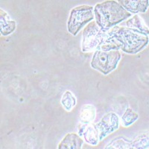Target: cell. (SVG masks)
<instances>
[{
  "label": "cell",
  "instance_id": "6da1fadb",
  "mask_svg": "<svg viewBox=\"0 0 149 149\" xmlns=\"http://www.w3.org/2000/svg\"><path fill=\"white\" fill-rule=\"evenodd\" d=\"M148 35L127 27L115 26L108 30L100 49L105 51L122 50L130 54H136L148 46Z\"/></svg>",
  "mask_w": 149,
  "mask_h": 149
},
{
  "label": "cell",
  "instance_id": "7a4b0ae2",
  "mask_svg": "<svg viewBox=\"0 0 149 149\" xmlns=\"http://www.w3.org/2000/svg\"><path fill=\"white\" fill-rule=\"evenodd\" d=\"M93 13L98 26L104 31L110 30L131 17V13L114 0H107L96 4Z\"/></svg>",
  "mask_w": 149,
  "mask_h": 149
},
{
  "label": "cell",
  "instance_id": "3957f363",
  "mask_svg": "<svg viewBox=\"0 0 149 149\" xmlns=\"http://www.w3.org/2000/svg\"><path fill=\"white\" fill-rule=\"evenodd\" d=\"M121 58L119 50L105 51L97 49L93 54L90 65L93 69L107 75L116 69Z\"/></svg>",
  "mask_w": 149,
  "mask_h": 149
},
{
  "label": "cell",
  "instance_id": "277c9868",
  "mask_svg": "<svg viewBox=\"0 0 149 149\" xmlns=\"http://www.w3.org/2000/svg\"><path fill=\"white\" fill-rule=\"evenodd\" d=\"M94 8L90 5H80L71 10L67 22V30L73 36H76L79 31L95 19Z\"/></svg>",
  "mask_w": 149,
  "mask_h": 149
},
{
  "label": "cell",
  "instance_id": "5b68a950",
  "mask_svg": "<svg viewBox=\"0 0 149 149\" xmlns=\"http://www.w3.org/2000/svg\"><path fill=\"white\" fill-rule=\"evenodd\" d=\"M107 31L98 26L95 21H91L84 28L82 33L81 50L83 52H90L100 49L104 41Z\"/></svg>",
  "mask_w": 149,
  "mask_h": 149
},
{
  "label": "cell",
  "instance_id": "8992f818",
  "mask_svg": "<svg viewBox=\"0 0 149 149\" xmlns=\"http://www.w3.org/2000/svg\"><path fill=\"white\" fill-rule=\"evenodd\" d=\"M95 125L98 129L99 141H102L109 134L118 130L119 126V116L114 113H108Z\"/></svg>",
  "mask_w": 149,
  "mask_h": 149
},
{
  "label": "cell",
  "instance_id": "52a82bcc",
  "mask_svg": "<svg viewBox=\"0 0 149 149\" xmlns=\"http://www.w3.org/2000/svg\"><path fill=\"white\" fill-rule=\"evenodd\" d=\"M78 135L83 137L87 144L93 146H98L99 141L98 131L95 123L82 124L78 126Z\"/></svg>",
  "mask_w": 149,
  "mask_h": 149
},
{
  "label": "cell",
  "instance_id": "ba28073f",
  "mask_svg": "<svg viewBox=\"0 0 149 149\" xmlns=\"http://www.w3.org/2000/svg\"><path fill=\"white\" fill-rule=\"evenodd\" d=\"M118 2L131 14L146 13L149 7V0H118Z\"/></svg>",
  "mask_w": 149,
  "mask_h": 149
},
{
  "label": "cell",
  "instance_id": "9c48e42d",
  "mask_svg": "<svg viewBox=\"0 0 149 149\" xmlns=\"http://www.w3.org/2000/svg\"><path fill=\"white\" fill-rule=\"evenodd\" d=\"M84 145V139L78 134H67L58 145V149H81Z\"/></svg>",
  "mask_w": 149,
  "mask_h": 149
},
{
  "label": "cell",
  "instance_id": "30bf717a",
  "mask_svg": "<svg viewBox=\"0 0 149 149\" xmlns=\"http://www.w3.org/2000/svg\"><path fill=\"white\" fill-rule=\"evenodd\" d=\"M16 22L12 20L7 12L0 8V37L12 34L16 29Z\"/></svg>",
  "mask_w": 149,
  "mask_h": 149
},
{
  "label": "cell",
  "instance_id": "8fae6325",
  "mask_svg": "<svg viewBox=\"0 0 149 149\" xmlns=\"http://www.w3.org/2000/svg\"><path fill=\"white\" fill-rule=\"evenodd\" d=\"M96 110L92 104H85L80 112V123L90 124L95 120Z\"/></svg>",
  "mask_w": 149,
  "mask_h": 149
},
{
  "label": "cell",
  "instance_id": "7c38bea8",
  "mask_svg": "<svg viewBox=\"0 0 149 149\" xmlns=\"http://www.w3.org/2000/svg\"><path fill=\"white\" fill-rule=\"evenodd\" d=\"M126 26L127 28L132 29L134 30L138 31L139 32L144 33V34L149 35V29L146 24L145 23L144 20L142 19V17L139 15H135L134 17L129 19L126 22Z\"/></svg>",
  "mask_w": 149,
  "mask_h": 149
},
{
  "label": "cell",
  "instance_id": "4fadbf2b",
  "mask_svg": "<svg viewBox=\"0 0 149 149\" xmlns=\"http://www.w3.org/2000/svg\"><path fill=\"white\" fill-rule=\"evenodd\" d=\"M131 148H149V131L139 134L133 141H130Z\"/></svg>",
  "mask_w": 149,
  "mask_h": 149
},
{
  "label": "cell",
  "instance_id": "5bb4252c",
  "mask_svg": "<svg viewBox=\"0 0 149 149\" xmlns=\"http://www.w3.org/2000/svg\"><path fill=\"white\" fill-rule=\"evenodd\" d=\"M76 98L72 93L71 91H66L61 98V104L65 110L67 112L72 111L73 108L76 106Z\"/></svg>",
  "mask_w": 149,
  "mask_h": 149
},
{
  "label": "cell",
  "instance_id": "9a60e30c",
  "mask_svg": "<svg viewBox=\"0 0 149 149\" xmlns=\"http://www.w3.org/2000/svg\"><path fill=\"white\" fill-rule=\"evenodd\" d=\"M139 119V115L136 112H134L132 109H126L125 112L124 113L123 116L121 118L122 125L125 127L131 125L133 123Z\"/></svg>",
  "mask_w": 149,
  "mask_h": 149
},
{
  "label": "cell",
  "instance_id": "2e32d148",
  "mask_svg": "<svg viewBox=\"0 0 149 149\" xmlns=\"http://www.w3.org/2000/svg\"><path fill=\"white\" fill-rule=\"evenodd\" d=\"M106 148H131L130 141L125 139L124 137L117 138L107 145Z\"/></svg>",
  "mask_w": 149,
  "mask_h": 149
}]
</instances>
